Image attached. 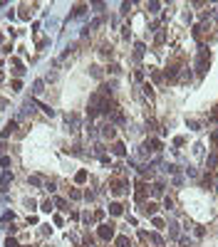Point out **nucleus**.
I'll return each instance as SVG.
<instances>
[{
	"label": "nucleus",
	"mask_w": 218,
	"mask_h": 247,
	"mask_svg": "<svg viewBox=\"0 0 218 247\" xmlns=\"http://www.w3.org/2000/svg\"><path fill=\"white\" fill-rule=\"evenodd\" d=\"M206 62H208V52L201 50V54H198V72H206Z\"/></svg>",
	"instance_id": "1"
},
{
	"label": "nucleus",
	"mask_w": 218,
	"mask_h": 247,
	"mask_svg": "<svg viewBox=\"0 0 218 247\" xmlns=\"http://www.w3.org/2000/svg\"><path fill=\"white\" fill-rule=\"evenodd\" d=\"M114 235V227L112 225H102L99 227V237H104V240H109V237H112Z\"/></svg>",
	"instance_id": "2"
},
{
	"label": "nucleus",
	"mask_w": 218,
	"mask_h": 247,
	"mask_svg": "<svg viewBox=\"0 0 218 247\" xmlns=\"http://www.w3.org/2000/svg\"><path fill=\"white\" fill-rule=\"evenodd\" d=\"M12 131H15V121H10V124L5 126V131H3V139H8V136L12 134Z\"/></svg>",
	"instance_id": "3"
},
{
	"label": "nucleus",
	"mask_w": 218,
	"mask_h": 247,
	"mask_svg": "<svg viewBox=\"0 0 218 247\" xmlns=\"http://www.w3.org/2000/svg\"><path fill=\"white\" fill-rule=\"evenodd\" d=\"M112 151H114L117 156H124V143H114V148H112Z\"/></svg>",
	"instance_id": "4"
},
{
	"label": "nucleus",
	"mask_w": 218,
	"mask_h": 247,
	"mask_svg": "<svg viewBox=\"0 0 218 247\" xmlns=\"http://www.w3.org/2000/svg\"><path fill=\"white\" fill-rule=\"evenodd\" d=\"M10 180H12V176H10V173H5V176H3V180H0V188H3V190H5V185H8Z\"/></svg>",
	"instance_id": "5"
},
{
	"label": "nucleus",
	"mask_w": 218,
	"mask_h": 247,
	"mask_svg": "<svg viewBox=\"0 0 218 247\" xmlns=\"http://www.w3.org/2000/svg\"><path fill=\"white\" fill-rule=\"evenodd\" d=\"M109 210H112V215H119V213H121V205L114 203V205H109Z\"/></svg>",
	"instance_id": "6"
},
{
	"label": "nucleus",
	"mask_w": 218,
	"mask_h": 247,
	"mask_svg": "<svg viewBox=\"0 0 218 247\" xmlns=\"http://www.w3.org/2000/svg\"><path fill=\"white\" fill-rule=\"evenodd\" d=\"M117 245H119V247H129V240H126V237H119Z\"/></svg>",
	"instance_id": "7"
},
{
	"label": "nucleus",
	"mask_w": 218,
	"mask_h": 247,
	"mask_svg": "<svg viewBox=\"0 0 218 247\" xmlns=\"http://www.w3.org/2000/svg\"><path fill=\"white\" fill-rule=\"evenodd\" d=\"M216 161H218V153H213V156L208 158V168H213V166H216Z\"/></svg>",
	"instance_id": "8"
},
{
	"label": "nucleus",
	"mask_w": 218,
	"mask_h": 247,
	"mask_svg": "<svg viewBox=\"0 0 218 247\" xmlns=\"http://www.w3.org/2000/svg\"><path fill=\"white\" fill-rule=\"evenodd\" d=\"M84 178H87V170H79V173H77V183H82Z\"/></svg>",
	"instance_id": "9"
},
{
	"label": "nucleus",
	"mask_w": 218,
	"mask_h": 247,
	"mask_svg": "<svg viewBox=\"0 0 218 247\" xmlns=\"http://www.w3.org/2000/svg\"><path fill=\"white\" fill-rule=\"evenodd\" d=\"M5 247H17V242H15L12 237H8V240H5Z\"/></svg>",
	"instance_id": "10"
},
{
	"label": "nucleus",
	"mask_w": 218,
	"mask_h": 247,
	"mask_svg": "<svg viewBox=\"0 0 218 247\" xmlns=\"http://www.w3.org/2000/svg\"><path fill=\"white\" fill-rule=\"evenodd\" d=\"M0 166H10V158L8 156H0Z\"/></svg>",
	"instance_id": "11"
},
{
	"label": "nucleus",
	"mask_w": 218,
	"mask_h": 247,
	"mask_svg": "<svg viewBox=\"0 0 218 247\" xmlns=\"http://www.w3.org/2000/svg\"><path fill=\"white\" fill-rule=\"evenodd\" d=\"M161 190H164V185H161V183H156V185H154V193H156V195H161Z\"/></svg>",
	"instance_id": "12"
}]
</instances>
